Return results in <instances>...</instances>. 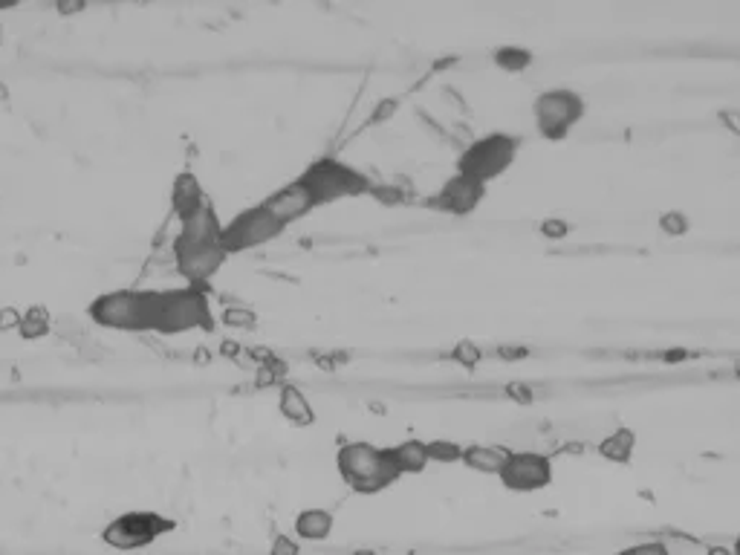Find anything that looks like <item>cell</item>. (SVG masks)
<instances>
[{
    "label": "cell",
    "instance_id": "44dd1931",
    "mask_svg": "<svg viewBox=\"0 0 740 555\" xmlns=\"http://www.w3.org/2000/svg\"><path fill=\"white\" fill-rule=\"evenodd\" d=\"M480 359H483V350L475 342H469V339H463V342H457L451 347V362L460 365V368L472 370L475 365H480Z\"/></svg>",
    "mask_w": 740,
    "mask_h": 555
},
{
    "label": "cell",
    "instance_id": "484cf974",
    "mask_svg": "<svg viewBox=\"0 0 740 555\" xmlns=\"http://www.w3.org/2000/svg\"><path fill=\"white\" fill-rule=\"evenodd\" d=\"M269 555H301V547H298V538H290V535H275L272 538V547H269Z\"/></svg>",
    "mask_w": 740,
    "mask_h": 555
},
{
    "label": "cell",
    "instance_id": "4fadbf2b",
    "mask_svg": "<svg viewBox=\"0 0 740 555\" xmlns=\"http://www.w3.org/2000/svg\"><path fill=\"white\" fill-rule=\"evenodd\" d=\"M333 527H336V515L330 509H301L295 515V524H292V532L298 541H327L333 535Z\"/></svg>",
    "mask_w": 740,
    "mask_h": 555
},
{
    "label": "cell",
    "instance_id": "9c48e42d",
    "mask_svg": "<svg viewBox=\"0 0 740 555\" xmlns=\"http://www.w3.org/2000/svg\"><path fill=\"white\" fill-rule=\"evenodd\" d=\"M553 460L538 451H509L503 469L498 472V480L506 492L515 495H532L541 492L553 483Z\"/></svg>",
    "mask_w": 740,
    "mask_h": 555
},
{
    "label": "cell",
    "instance_id": "7402d4cb",
    "mask_svg": "<svg viewBox=\"0 0 740 555\" xmlns=\"http://www.w3.org/2000/svg\"><path fill=\"white\" fill-rule=\"evenodd\" d=\"M688 229H691V223H688V217L683 212H677V209H668L665 214H660V232H662V235H668V238H686Z\"/></svg>",
    "mask_w": 740,
    "mask_h": 555
},
{
    "label": "cell",
    "instance_id": "4dcf8cb0",
    "mask_svg": "<svg viewBox=\"0 0 740 555\" xmlns=\"http://www.w3.org/2000/svg\"><path fill=\"white\" fill-rule=\"evenodd\" d=\"M21 324V313L18 310H12V307H6L3 313H0V330L6 333V330H15Z\"/></svg>",
    "mask_w": 740,
    "mask_h": 555
},
{
    "label": "cell",
    "instance_id": "2e32d148",
    "mask_svg": "<svg viewBox=\"0 0 740 555\" xmlns=\"http://www.w3.org/2000/svg\"><path fill=\"white\" fill-rule=\"evenodd\" d=\"M506 457H509V449H503V446H480V443H472V446H463V457H460V463L466 466V469H472L477 475H495L503 469V463H506Z\"/></svg>",
    "mask_w": 740,
    "mask_h": 555
},
{
    "label": "cell",
    "instance_id": "1f68e13d",
    "mask_svg": "<svg viewBox=\"0 0 740 555\" xmlns=\"http://www.w3.org/2000/svg\"><path fill=\"white\" fill-rule=\"evenodd\" d=\"M706 555H732V547H709Z\"/></svg>",
    "mask_w": 740,
    "mask_h": 555
},
{
    "label": "cell",
    "instance_id": "5b68a950",
    "mask_svg": "<svg viewBox=\"0 0 740 555\" xmlns=\"http://www.w3.org/2000/svg\"><path fill=\"white\" fill-rule=\"evenodd\" d=\"M587 113V102L582 93L567 90V87H553L535 96L532 102V119L535 131L541 133L547 142H561L576 131V125Z\"/></svg>",
    "mask_w": 740,
    "mask_h": 555
},
{
    "label": "cell",
    "instance_id": "f546056e",
    "mask_svg": "<svg viewBox=\"0 0 740 555\" xmlns=\"http://www.w3.org/2000/svg\"><path fill=\"white\" fill-rule=\"evenodd\" d=\"M529 347H521V344H503L498 347V359L503 362H518V359H527Z\"/></svg>",
    "mask_w": 740,
    "mask_h": 555
},
{
    "label": "cell",
    "instance_id": "ffe728a7",
    "mask_svg": "<svg viewBox=\"0 0 740 555\" xmlns=\"http://www.w3.org/2000/svg\"><path fill=\"white\" fill-rule=\"evenodd\" d=\"M428 454H431V463H460L463 446L454 440H428Z\"/></svg>",
    "mask_w": 740,
    "mask_h": 555
},
{
    "label": "cell",
    "instance_id": "cb8c5ba5",
    "mask_svg": "<svg viewBox=\"0 0 740 555\" xmlns=\"http://www.w3.org/2000/svg\"><path fill=\"white\" fill-rule=\"evenodd\" d=\"M223 321H226L229 327H243V330H249V327L258 324V316H255L252 310H243V307H229V310L223 313Z\"/></svg>",
    "mask_w": 740,
    "mask_h": 555
},
{
    "label": "cell",
    "instance_id": "e0dca14e",
    "mask_svg": "<svg viewBox=\"0 0 740 555\" xmlns=\"http://www.w3.org/2000/svg\"><path fill=\"white\" fill-rule=\"evenodd\" d=\"M599 457L602 460H608V463H616V466H628L631 460H634V451H636V434L631 428H616V431H610L608 437H602L599 440Z\"/></svg>",
    "mask_w": 740,
    "mask_h": 555
},
{
    "label": "cell",
    "instance_id": "8992f818",
    "mask_svg": "<svg viewBox=\"0 0 740 555\" xmlns=\"http://www.w3.org/2000/svg\"><path fill=\"white\" fill-rule=\"evenodd\" d=\"M174 527L177 521L162 518L159 512H125L102 529V541L110 550L133 553V550L151 547L159 535H168Z\"/></svg>",
    "mask_w": 740,
    "mask_h": 555
},
{
    "label": "cell",
    "instance_id": "f1b7e54d",
    "mask_svg": "<svg viewBox=\"0 0 740 555\" xmlns=\"http://www.w3.org/2000/svg\"><path fill=\"white\" fill-rule=\"evenodd\" d=\"M717 122H720L726 131L732 133V136H738L740 139V110L738 107H723V110L717 113Z\"/></svg>",
    "mask_w": 740,
    "mask_h": 555
},
{
    "label": "cell",
    "instance_id": "6da1fadb",
    "mask_svg": "<svg viewBox=\"0 0 740 555\" xmlns=\"http://www.w3.org/2000/svg\"><path fill=\"white\" fill-rule=\"evenodd\" d=\"M336 469L347 483V489L356 495H379L402 477L391 460L388 446H373L365 440L344 443L342 449L336 451Z\"/></svg>",
    "mask_w": 740,
    "mask_h": 555
},
{
    "label": "cell",
    "instance_id": "d6986e66",
    "mask_svg": "<svg viewBox=\"0 0 740 555\" xmlns=\"http://www.w3.org/2000/svg\"><path fill=\"white\" fill-rule=\"evenodd\" d=\"M50 327H53V316H50V310H44V307H29L27 313L21 316L18 333H21L24 339H29V342H35V339L47 336V333H50Z\"/></svg>",
    "mask_w": 740,
    "mask_h": 555
},
{
    "label": "cell",
    "instance_id": "52a82bcc",
    "mask_svg": "<svg viewBox=\"0 0 740 555\" xmlns=\"http://www.w3.org/2000/svg\"><path fill=\"white\" fill-rule=\"evenodd\" d=\"M194 327H212V313L209 304L203 298V292L197 290H165L159 295V318L157 333H185Z\"/></svg>",
    "mask_w": 740,
    "mask_h": 555
},
{
    "label": "cell",
    "instance_id": "8fae6325",
    "mask_svg": "<svg viewBox=\"0 0 740 555\" xmlns=\"http://www.w3.org/2000/svg\"><path fill=\"white\" fill-rule=\"evenodd\" d=\"M264 209L284 229L287 226H292V223H298L301 217H307L310 212H316L318 206H316V200L310 197V191L304 188V185L298 183V180H292V183H287L284 188H278L275 194H269L264 200Z\"/></svg>",
    "mask_w": 740,
    "mask_h": 555
},
{
    "label": "cell",
    "instance_id": "9a60e30c",
    "mask_svg": "<svg viewBox=\"0 0 740 555\" xmlns=\"http://www.w3.org/2000/svg\"><path fill=\"white\" fill-rule=\"evenodd\" d=\"M171 203H174V212L180 214V220H188L200 212L209 200L203 194V188L197 183L194 174H180L174 180V191H171Z\"/></svg>",
    "mask_w": 740,
    "mask_h": 555
},
{
    "label": "cell",
    "instance_id": "ac0fdd59",
    "mask_svg": "<svg viewBox=\"0 0 740 555\" xmlns=\"http://www.w3.org/2000/svg\"><path fill=\"white\" fill-rule=\"evenodd\" d=\"M532 58H535V55L529 53L527 47H518V44H503V47H498V50L492 53V61H495V67H498V70H503V73H509V76H515V73H524V70H529Z\"/></svg>",
    "mask_w": 740,
    "mask_h": 555
},
{
    "label": "cell",
    "instance_id": "3957f363",
    "mask_svg": "<svg viewBox=\"0 0 740 555\" xmlns=\"http://www.w3.org/2000/svg\"><path fill=\"white\" fill-rule=\"evenodd\" d=\"M518 151H521V139L512 133L495 131L477 136L475 142H469L463 148V154L457 157V174H463L475 183L489 185L512 168Z\"/></svg>",
    "mask_w": 740,
    "mask_h": 555
},
{
    "label": "cell",
    "instance_id": "603a6c76",
    "mask_svg": "<svg viewBox=\"0 0 740 555\" xmlns=\"http://www.w3.org/2000/svg\"><path fill=\"white\" fill-rule=\"evenodd\" d=\"M503 394H506V399H509V402H515V405H524V408H527V405H532V402L538 399V397H535V388H532V385H527V382H506V385H503Z\"/></svg>",
    "mask_w": 740,
    "mask_h": 555
},
{
    "label": "cell",
    "instance_id": "7a4b0ae2",
    "mask_svg": "<svg viewBox=\"0 0 740 555\" xmlns=\"http://www.w3.org/2000/svg\"><path fill=\"white\" fill-rule=\"evenodd\" d=\"M159 295L151 290L105 292L90 304V318L107 330H154L159 318Z\"/></svg>",
    "mask_w": 740,
    "mask_h": 555
},
{
    "label": "cell",
    "instance_id": "e575fe53",
    "mask_svg": "<svg viewBox=\"0 0 740 555\" xmlns=\"http://www.w3.org/2000/svg\"><path fill=\"white\" fill-rule=\"evenodd\" d=\"M353 555H376V553H370V550H356Z\"/></svg>",
    "mask_w": 740,
    "mask_h": 555
},
{
    "label": "cell",
    "instance_id": "5bb4252c",
    "mask_svg": "<svg viewBox=\"0 0 740 555\" xmlns=\"http://www.w3.org/2000/svg\"><path fill=\"white\" fill-rule=\"evenodd\" d=\"M278 411L295 428H307V425L316 423V408L310 405L307 394L301 388H295V385H281V391H278Z\"/></svg>",
    "mask_w": 740,
    "mask_h": 555
},
{
    "label": "cell",
    "instance_id": "836d02e7",
    "mask_svg": "<svg viewBox=\"0 0 740 555\" xmlns=\"http://www.w3.org/2000/svg\"><path fill=\"white\" fill-rule=\"evenodd\" d=\"M732 373H735V379H740V359L732 365Z\"/></svg>",
    "mask_w": 740,
    "mask_h": 555
},
{
    "label": "cell",
    "instance_id": "7c38bea8",
    "mask_svg": "<svg viewBox=\"0 0 740 555\" xmlns=\"http://www.w3.org/2000/svg\"><path fill=\"white\" fill-rule=\"evenodd\" d=\"M391 451V460L397 466V472L405 475H423L425 469L431 466V454H428V440L420 437H408V440H399L394 446H388Z\"/></svg>",
    "mask_w": 740,
    "mask_h": 555
},
{
    "label": "cell",
    "instance_id": "277c9868",
    "mask_svg": "<svg viewBox=\"0 0 740 555\" xmlns=\"http://www.w3.org/2000/svg\"><path fill=\"white\" fill-rule=\"evenodd\" d=\"M298 183L310 191L318 209L347 197H365L373 188V180L365 171L347 165L342 159H318L298 177Z\"/></svg>",
    "mask_w": 740,
    "mask_h": 555
},
{
    "label": "cell",
    "instance_id": "d6a6232c",
    "mask_svg": "<svg viewBox=\"0 0 740 555\" xmlns=\"http://www.w3.org/2000/svg\"><path fill=\"white\" fill-rule=\"evenodd\" d=\"M732 555H740V532L738 538H735V544H732Z\"/></svg>",
    "mask_w": 740,
    "mask_h": 555
},
{
    "label": "cell",
    "instance_id": "d4e9b609",
    "mask_svg": "<svg viewBox=\"0 0 740 555\" xmlns=\"http://www.w3.org/2000/svg\"><path fill=\"white\" fill-rule=\"evenodd\" d=\"M570 223L567 220H558V217H550V220H544L541 223V235L547 240H564L567 235H570Z\"/></svg>",
    "mask_w": 740,
    "mask_h": 555
},
{
    "label": "cell",
    "instance_id": "4316f807",
    "mask_svg": "<svg viewBox=\"0 0 740 555\" xmlns=\"http://www.w3.org/2000/svg\"><path fill=\"white\" fill-rule=\"evenodd\" d=\"M613 555H671V550L662 541H642V544H634V547Z\"/></svg>",
    "mask_w": 740,
    "mask_h": 555
},
{
    "label": "cell",
    "instance_id": "83f0119b",
    "mask_svg": "<svg viewBox=\"0 0 740 555\" xmlns=\"http://www.w3.org/2000/svg\"><path fill=\"white\" fill-rule=\"evenodd\" d=\"M399 99H382L379 105L373 107V113H370V125H379V122H388L394 113H397Z\"/></svg>",
    "mask_w": 740,
    "mask_h": 555
},
{
    "label": "cell",
    "instance_id": "ba28073f",
    "mask_svg": "<svg viewBox=\"0 0 740 555\" xmlns=\"http://www.w3.org/2000/svg\"><path fill=\"white\" fill-rule=\"evenodd\" d=\"M284 232V226L266 212L264 203L240 212L232 223H226L220 229V246L226 255L232 252H246V249H255V246H264L269 240H275Z\"/></svg>",
    "mask_w": 740,
    "mask_h": 555
},
{
    "label": "cell",
    "instance_id": "30bf717a",
    "mask_svg": "<svg viewBox=\"0 0 740 555\" xmlns=\"http://www.w3.org/2000/svg\"><path fill=\"white\" fill-rule=\"evenodd\" d=\"M483 197H486V185L475 183V180H469V177H463V174L454 171V177H449L446 183L440 185V188L425 200V206H428L431 212L451 214V217H466V214H472L477 206L483 203Z\"/></svg>",
    "mask_w": 740,
    "mask_h": 555
}]
</instances>
